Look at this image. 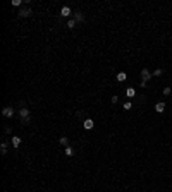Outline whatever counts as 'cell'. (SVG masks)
<instances>
[{
    "label": "cell",
    "mask_w": 172,
    "mask_h": 192,
    "mask_svg": "<svg viewBox=\"0 0 172 192\" xmlns=\"http://www.w3.org/2000/svg\"><path fill=\"white\" fill-rule=\"evenodd\" d=\"M19 16L21 17H29V16H31V9H21Z\"/></svg>",
    "instance_id": "8992f818"
},
{
    "label": "cell",
    "mask_w": 172,
    "mask_h": 192,
    "mask_svg": "<svg viewBox=\"0 0 172 192\" xmlns=\"http://www.w3.org/2000/svg\"><path fill=\"white\" fill-rule=\"evenodd\" d=\"M83 125H84V129H88V131H90V129H93V125H95V122L91 119H86L84 120V123H83Z\"/></svg>",
    "instance_id": "52a82bcc"
},
{
    "label": "cell",
    "mask_w": 172,
    "mask_h": 192,
    "mask_svg": "<svg viewBox=\"0 0 172 192\" xmlns=\"http://www.w3.org/2000/svg\"><path fill=\"white\" fill-rule=\"evenodd\" d=\"M164 110H165V103L160 101V103L155 105V112H157V113H164Z\"/></svg>",
    "instance_id": "5b68a950"
},
{
    "label": "cell",
    "mask_w": 172,
    "mask_h": 192,
    "mask_svg": "<svg viewBox=\"0 0 172 192\" xmlns=\"http://www.w3.org/2000/svg\"><path fill=\"white\" fill-rule=\"evenodd\" d=\"M162 74H164V70H162V69H157L155 72H153V76H157V77H158V76H162Z\"/></svg>",
    "instance_id": "2e32d148"
},
{
    "label": "cell",
    "mask_w": 172,
    "mask_h": 192,
    "mask_svg": "<svg viewBox=\"0 0 172 192\" xmlns=\"http://www.w3.org/2000/svg\"><path fill=\"white\" fill-rule=\"evenodd\" d=\"M126 79H127V74L126 72H119V74H117V81L122 82V81H126Z\"/></svg>",
    "instance_id": "30bf717a"
},
{
    "label": "cell",
    "mask_w": 172,
    "mask_h": 192,
    "mask_svg": "<svg viewBox=\"0 0 172 192\" xmlns=\"http://www.w3.org/2000/svg\"><path fill=\"white\" fill-rule=\"evenodd\" d=\"M170 93H172V89H170V88H165V89H164V94H165V96H169Z\"/></svg>",
    "instance_id": "e0dca14e"
},
{
    "label": "cell",
    "mask_w": 172,
    "mask_h": 192,
    "mask_svg": "<svg viewBox=\"0 0 172 192\" xmlns=\"http://www.w3.org/2000/svg\"><path fill=\"white\" fill-rule=\"evenodd\" d=\"M12 146H14V147H19V146H21V137L14 135V137H12Z\"/></svg>",
    "instance_id": "9c48e42d"
},
{
    "label": "cell",
    "mask_w": 172,
    "mask_h": 192,
    "mask_svg": "<svg viewBox=\"0 0 172 192\" xmlns=\"http://www.w3.org/2000/svg\"><path fill=\"white\" fill-rule=\"evenodd\" d=\"M12 5H16V7H17V5H21V0H14Z\"/></svg>",
    "instance_id": "d6986e66"
},
{
    "label": "cell",
    "mask_w": 172,
    "mask_h": 192,
    "mask_svg": "<svg viewBox=\"0 0 172 192\" xmlns=\"http://www.w3.org/2000/svg\"><path fill=\"white\" fill-rule=\"evenodd\" d=\"M0 149H2V154H5V153H7V143H2Z\"/></svg>",
    "instance_id": "9a60e30c"
},
{
    "label": "cell",
    "mask_w": 172,
    "mask_h": 192,
    "mask_svg": "<svg viewBox=\"0 0 172 192\" xmlns=\"http://www.w3.org/2000/svg\"><path fill=\"white\" fill-rule=\"evenodd\" d=\"M59 143H60L62 146H66V147H67V144H69V139H67V137H60V139H59Z\"/></svg>",
    "instance_id": "4fadbf2b"
},
{
    "label": "cell",
    "mask_w": 172,
    "mask_h": 192,
    "mask_svg": "<svg viewBox=\"0 0 172 192\" xmlns=\"http://www.w3.org/2000/svg\"><path fill=\"white\" fill-rule=\"evenodd\" d=\"M60 16H62V17H69V16H71V7L64 5V7L60 9Z\"/></svg>",
    "instance_id": "277c9868"
},
{
    "label": "cell",
    "mask_w": 172,
    "mask_h": 192,
    "mask_svg": "<svg viewBox=\"0 0 172 192\" xmlns=\"http://www.w3.org/2000/svg\"><path fill=\"white\" fill-rule=\"evenodd\" d=\"M19 117L24 120V122H29V110H28V108H21V110H19Z\"/></svg>",
    "instance_id": "6da1fadb"
},
{
    "label": "cell",
    "mask_w": 172,
    "mask_h": 192,
    "mask_svg": "<svg viewBox=\"0 0 172 192\" xmlns=\"http://www.w3.org/2000/svg\"><path fill=\"white\" fill-rule=\"evenodd\" d=\"M126 96H127V98H134V96H136L134 88H127V89H126Z\"/></svg>",
    "instance_id": "ba28073f"
},
{
    "label": "cell",
    "mask_w": 172,
    "mask_h": 192,
    "mask_svg": "<svg viewBox=\"0 0 172 192\" xmlns=\"http://www.w3.org/2000/svg\"><path fill=\"white\" fill-rule=\"evenodd\" d=\"M150 77H152V72H150L148 69H141V79H143L145 82H148Z\"/></svg>",
    "instance_id": "7a4b0ae2"
},
{
    "label": "cell",
    "mask_w": 172,
    "mask_h": 192,
    "mask_svg": "<svg viewBox=\"0 0 172 192\" xmlns=\"http://www.w3.org/2000/svg\"><path fill=\"white\" fill-rule=\"evenodd\" d=\"M2 115H4L5 119H10V117H12V115H14V110H12V108H10V106H5L4 110H2Z\"/></svg>",
    "instance_id": "3957f363"
},
{
    "label": "cell",
    "mask_w": 172,
    "mask_h": 192,
    "mask_svg": "<svg viewBox=\"0 0 172 192\" xmlns=\"http://www.w3.org/2000/svg\"><path fill=\"white\" fill-rule=\"evenodd\" d=\"M83 19H84V17H83V14H79V12L74 14V21H76V22H81Z\"/></svg>",
    "instance_id": "8fae6325"
},
{
    "label": "cell",
    "mask_w": 172,
    "mask_h": 192,
    "mask_svg": "<svg viewBox=\"0 0 172 192\" xmlns=\"http://www.w3.org/2000/svg\"><path fill=\"white\" fill-rule=\"evenodd\" d=\"M129 108H131V103L126 101V103H124V110H129Z\"/></svg>",
    "instance_id": "ac0fdd59"
},
{
    "label": "cell",
    "mask_w": 172,
    "mask_h": 192,
    "mask_svg": "<svg viewBox=\"0 0 172 192\" xmlns=\"http://www.w3.org/2000/svg\"><path fill=\"white\" fill-rule=\"evenodd\" d=\"M67 28H69V29H74V28H76V21H74V19H69V21H67Z\"/></svg>",
    "instance_id": "7c38bea8"
},
{
    "label": "cell",
    "mask_w": 172,
    "mask_h": 192,
    "mask_svg": "<svg viewBox=\"0 0 172 192\" xmlns=\"http://www.w3.org/2000/svg\"><path fill=\"white\" fill-rule=\"evenodd\" d=\"M72 154H74V149L71 146H67L66 147V156H72Z\"/></svg>",
    "instance_id": "5bb4252c"
}]
</instances>
